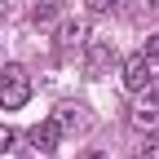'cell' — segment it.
Wrapping results in <instances>:
<instances>
[{
	"label": "cell",
	"instance_id": "3",
	"mask_svg": "<svg viewBox=\"0 0 159 159\" xmlns=\"http://www.w3.org/2000/svg\"><path fill=\"white\" fill-rule=\"evenodd\" d=\"M84 44H89V22L66 18V22L57 27V57H75V53H84Z\"/></svg>",
	"mask_w": 159,
	"mask_h": 159
},
{
	"label": "cell",
	"instance_id": "1",
	"mask_svg": "<svg viewBox=\"0 0 159 159\" xmlns=\"http://www.w3.org/2000/svg\"><path fill=\"white\" fill-rule=\"evenodd\" d=\"M27 102H31V75H27V66L5 62L0 66V106L5 111H22Z\"/></svg>",
	"mask_w": 159,
	"mask_h": 159
},
{
	"label": "cell",
	"instance_id": "5",
	"mask_svg": "<svg viewBox=\"0 0 159 159\" xmlns=\"http://www.w3.org/2000/svg\"><path fill=\"white\" fill-rule=\"evenodd\" d=\"M57 142H62V124H57L53 115H49V119H40V124L31 128V146H35L40 155H53Z\"/></svg>",
	"mask_w": 159,
	"mask_h": 159
},
{
	"label": "cell",
	"instance_id": "4",
	"mask_svg": "<svg viewBox=\"0 0 159 159\" xmlns=\"http://www.w3.org/2000/svg\"><path fill=\"white\" fill-rule=\"evenodd\" d=\"M150 80H155V62H150V57H142V53H133L128 62H124V89L137 93V89H146Z\"/></svg>",
	"mask_w": 159,
	"mask_h": 159
},
{
	"label": "cell",
	"instance_id": "10",
	"mask_svg": "<svg viewBox=\"0 0 159 159\" xmlns=\"http://www.w3.org/2000/svg\"><path fill=\"white\" fill-rule=\"evenodd\" d=\"M142 57H150V62H159V35H146V44H142Z\"/></svg>",
	"mask_w": 159,
	"mask_h": 159
},
{
	"label": "cell",
	"instance_id": "9",
	"mask_svg": "<svg viewBox=\"0 0 159 159\" xmlns=\"http://www.w3.org/2000/svg\"><path fill=\"white\" fill-rule=\"evenodd\" d=\"M53 119L62 124V133H66V128H75V106H57V115H53Z\"/></svg>",
	"mask_w": 159,
	"mask_h": 159
},
{
	"label": "cell",
	"instance_id": "13",
	"mask_svg": "<svg viewBox=\"0 0 159 159\" xmlns=\"http://www.w3.org/2000/svg\"><path fill=\"white\" fill-rule=\"evenodd\" d=\"M150 5H155V9H159V0H150Z\"/></svg>",
	"mask_w": 159,
	"mask_h": 159
},
{
	"label": "cell",
	"instance_id": "8",
	"mask_svg": "<svg viewBox=\"0 0 159 159\" xmlns=\"http://www.w3.org/2000/svg\"><path fill=\"white\" fill-rule=\"evenodd\" d=\"M137 159H159V133H146V142L137 146Z\"/></svg>",
	"mask_w": 159,
	"mask_h": 159
},
{
	"label": "cell",
	"instance_id": "12",
	"mask_svg": "<svg viewBox=\"0 0 159 159\" xmlns=\"http://www.w3.org/2000/svg\"><path fill=\"white\" fill-rule=\"evenodd\" d=\"M84 5H89V9H93V13H111V9H115V5H119V0H84Z\"/></svg>",
	"mask_w": 159,
	"mask_h": 159
},
{
	"label": "cell",
	"instance_id": "2",
	"mask_svg": "<svg viewBox=\"0 0 159 159\" xmlns=\"http://www.w3.org/2000/svg\"><path fill=\"white\" fill-rule=\"evenodd\" d=\"M128 124H133L137 133H155V128H159V80H150L146 89H137V93H133Z\"/></svg>",
	"mask_w": 159,
	"mask_h": 159
},
{
	"label": "cell",
	"instance_id": "7",
	"mask_svg": "<svg viewBox=\"0 0 159 159\" xmlns=\"http://www.w3.org/2000/svg\"><path fill=\"white\" fill-rule=\"evenodd\" d=\"M53 18H57V0H35L31 5V22L35 27H49Z\"/></svg>",
	"mask_w": 159,
	"mask_h": 159
},
{
	"label": "cell",
	"instance_id": "6",
	"mask_svg": "<svg viewBox=\"0 0 159 159\" xmlns=\"http://www.w3.org/2000/svg\"><path fill=\"white\" fill-rule=\"evenodd\" d=\"M84 53H89V75H102V71L111 66V57H115V49L106 44V40H89Z\"/></svg>",
	"mask_w": 159,
	"mask_h": 159
},
{
	"label": "cell",
	"instance_id": "11",
	"mask_svg": "<svg viewBox=\"0 0 159 159\" xmlns=\"http://www.w3.org/2000/svg\"><path fill=\"white\" fill-rule=\"evenodd\" d=\"M13 142H18V133H13L9 124H0V155H5V150H9Z\"/></svg>",
	"mask_w": 159,
	"mask_h": 159
}]
</instances>
